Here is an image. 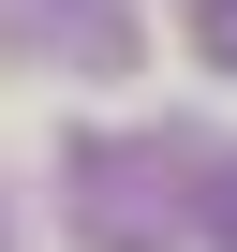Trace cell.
Listing matches in <instances>:
<instances>
[{"label": "cell", "instance_id": "1", "mask_svg": "<svg viewBox=\"0 0 237 252\" xmlns=\"http://www.w3.org/2000/svg\"><path fill=\"white\" fill-rule=\"evenodd\" d=\"M74 222L104 252H178L193 237V149H74Z\"/></svg>", "mask_w": 237, "mask_h": 252}, {"label": "cell", "instance_id": "2", "mask_svg": "<svg viewBox=\"0 0 237 252\" xmlns=\"http://www.w3.org/2000/svg\"><path fill=\"white\" fill-rule=\"evenodd\" d=\"M193 237L237 252V149H193Z\"/></svg>", "mask_w": 237, "mask_h": 252}, {"label": "cell", "instance_id": "3", "mask_svg": "<svg viewBox=\"0 0 237 252\" xmlns=\"http://www.w3.org/2000/svg\"><path fill=\"white\" fill-rule=\"evenodd\" d=\"M30 15H45L59 45H89V60H118V15H104V0H30Z\"/></svg>", "mask_w": 237, "mask_h": 252}, {"label": "cell", "instance_id": "4", "mask_svg": "<svg viewBox=\"0 0 237 252\" xmlns=\"http://www.w3.org/2000/svg\"><path fill=\"white\" fill-rule=\"evenodd\" d=\"M193 60H207V74H237V0H193Z\"/></svg>", "mask_w": 237, "mask_h": 252}]
</instances>
